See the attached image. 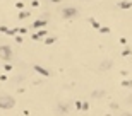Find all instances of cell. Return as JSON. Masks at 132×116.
<instances>
[{
    "mask_svg": "<svg viewBox=\"0 0 132 116\" xmlns=\"http://www.w3.org/2000/svg\"><path fill=\"white\" fill-rule=\"evenodd\" d=\"M16 106V99L10 97V96H7V94H2L0 96V108L2 109H12Z\"/></svg>",
    "mask_w": 132,
    "mask_h": 116,
    "instance_id": "cell-1",
    "label": "cell"
},
{
    "mask_svg": "<svg viewBox=\"0 0 132 116\" xmlns=\"http://www.w3.org/2000/svg\"><path fill=\"white\" fill-rule=\"evenodd\" d=\"M79 16V10L75 9V7H67V9H63L62 10V17L63 19H74Z\"/></svg>",
    "mask_w": 132,
    "mask_h": 116,
    "instance_id": "cell-2",
    "label": "cell"
},
{
    "mask_svg": "<svg viewBox=\"0 0 132 116\" xmlns=\"http://www.w3.org/2000/svg\"><path fill=\"white\" fill-rule=\"evenodd\" d=\"M0 58H4V60H10V58H12L10 46H0Z\"/></svg>",
    "mask_w": 132,
    "mask_h": 116,
    "instance_id": "cell-3",
    "label": "cell"
},
{
    "mask_svg": "<svg viewBox=\"0 0 132 116\" xmlns=\"http://www.w3.org/2000/svg\"><path fill=\"white\" fill-rule=\"evenodd\" d=\"M70 111V103H58L57 106V113L63 114V113H69Z\"/></svg>",
    "mask_w": 132,
    "mask_h": 116,
    "instance_id": "cell-4",
    "label": "cell"
},
{
    "mask_svg": "<svg viewBox=\"0 0 132 116\" xmlns=\"http://www.w3.org/2000/svg\"><path fill=\"white\" fill-rule=\"evenodd\" d=\"M112 67H113V62H112V60H103V62L100 63V67H98V70H100V72H105V70H110Z\"/></svg>",
    "mask_w": 132,
    "mask_h": 116,
    "instance_id": "cell-5",
    "label": "cell"
},
{
    "mask_svg": "<svg viewBox=\"0 0 132 116\" xmlns=\"http://www.w3.org/2000/svg\"><path fill=\"white\" fill-rule=\"evenodd\" d=\"M91 96L94 99H101V97L106 96V91H103V89H96V91H93V92H91Z\"/></svg>",
    "mask_w": 132,
    "mask_h": 116,
    "instance_id": "cell-6",
    "label": "cell"
},
{
    "mask_svg": "<svg viewBox=\"0 0 132 116\" xmlns=\"http://www.w3.org/2000/svg\"><path fill=\"white\" fill-rule=\"evenodd\" d=\"M45 21H36V22L35 24H33V27H36V29H38V27H43V26H45Z\"/></svg>",
    "mask_w": 132,
    "mask_h": 116,
    "instance_id": "cell-7",
    "label": "cell"
},
{
    "mask_svg": "<svg viewBox=\"0 0 132 116\" xmlns=\"http://www.w3.org/2000/svg\"><path fill=\"white\" fill-rule=\"evenodd\" d=\"M35 68L38 70V72H41V74H43V75H48V72H46V70H43V68H41V67H38V65H36Z\"/></svg>",
    "mask_w": 132,
    "mask_h": 116,
    "instance_id": "cell-8",
    "label": "cell"
},
{
    "mask_svg": "<svg viewBox=\"0 0 132 116\" xmlns=\"http://www.w3.org/2000/svg\"><path fill=\"white\" fill-rule=\"evenodd\" d=\"M122 85H125V87H132V80H124V82H122Z\"/></svg>",
    "mask_w": 132,
    "mask_h": 116,
    "instance_id": "cell-9",
    "label": "cell"
},
{
    "mask_svg": "<svg viewBox=\"0 0 132 116\" xmlns=\"http://www.w3.org/2000/svg\"><path fill=\"white\" fill-rule=\"evenodd\" d=\"M110 108H112V109H113V111H117V109H118V108H120V106L117 104V103H112V104H110Z\"/></svg>",
    "mask_w": 132,
    "mask_h": 116,
    "instance_id": "cell-10",
    "label": "cell"
},
{
    "mask_svg": "<svg viewBox=\"0 0 132 116\" xmlns=\"http://www.w3.org/2000/svg\"><path fill=\"white\" fill-rule=\"evenodd\" d=\"M23 80H24V77H23V75H19V77H16V80H14V82H16V84H21Z\"/></svg>",
    "mask_w": 132,
    "mask_h": 116,
    "instance_id": "cell-11",
    "label": "cell"
},
{
    "mask_svg": "<svg viewBox=\"0 0 132 116\" xmlns=\"http://www.w3.org/2000/svg\"><path fill=\"white\" fill-rule=\"evenodd\" d=\"M28 16H29V12H21V14H19V17H21V19L28 17Z\"/></svg>",
    "mask_w": 132,
    "mask_h": 116,
    "instance_id": "cell-12",
    "label": "cell"
},
{
    "mask_svg": "<svg viewBox=\"0 0 132 116\" xmlns=\"http://www.w3.org/2000/svg\"><path fill=\"white\" fill-rule=\"evenodd\" d=\"M125 101H127V104H132V94H130V96H127Z\"/></svg>",
    "mask_w": 132,
    "mask_h": 116,
    "instance_id": "cell-13",
    "label": "cell"
},
{
    "mask_svg": "<svg viewBox=\"0 0 132 116\" xmlns=\"http://www.w3.org/2000/svg\"><path fill=\"white\" fill-rule=\"evenodd\" d=\"M124 55H132V50H129V48H127L125 51H124Z\"/></svg>",
    "mask_w": 132,
    "mask_h": 116,
    "instance_id": "cell-14",
    "label": "cell"
},
{
    "mask_svg": "<svg viewBox=\"0 0 132 116\" xmlns=\"http://www.w3.org/2000/svg\"><path fill=\"white\" fill-rule=\"evenodd\" d=\"M120 116H132V114H130V113H122Z\"/></svg>",
    "mask_w": 132,
    "mask_h": 116,
    "instance_id": "cell-15",
    "label": "cell"
},
{
    "mask_svg": "<svg viewBox=\"0 0 132 116\" xmlns=\"http://www.w3.org/2000/svg\"><path fill=\"white\" fill-rule=\"evenodd\" d=\"M81 2H89V0H81Z\"/></svg>",
    "mask_w": 132,
    "mask_h": 116,
    "instance_id": "cell-16",
    "label": "cell"
},
{
    "mask_svg": "<svg viewBox=\"0 0 132 116\" xmlns=\"http://www.w3.org/2000/svg\"><path fill=\"white\" fill-rule=\"evenodd\" d=\"M53 2H60V0H53Z\"/></svg>",
    "mask_w": 132,
    "mask_h": 116,
    "instance_id": "cell-17",
    "label": "cell"
}]
</instances>
